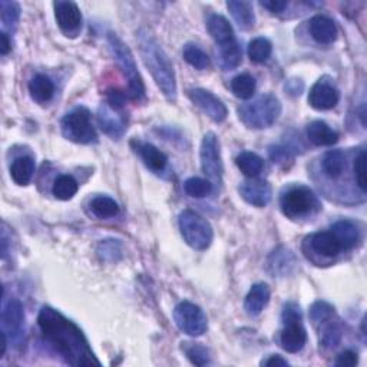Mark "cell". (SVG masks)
<instances>
[{"mask_svg":"<svg viewBox=\"0 0 367 367\" xmlns=\"http://www.w3.org/2000/svg\"><path fill=\"white\" fill-rule=\"evenodd\" d=\"M37 325L44 342L68 364L75 367L101 364L82 330L58 310L49 306L43 307L37 317Z\"/></svg>","mask_w":367,"mask_h":367,"instance_id":"obj_1","label":"cell"},{"mask_svg":"<svg viewBox=\"0 0 367 367\" xmlns=\"http://www.w3.org/2000/svg\"><path fill=\"white\" fill-rule=\"evenodd\" d=\"M138 43H140L143 61L151 72L155 83L168 101L175 102L178 92L176 78L168 55L147 29H143L138 33Z\"/></svg>","mask_w":367,"mask_h":367,"instance_id":"obj_2","label":"cell"},{"mask_svg":"<svg viewBox=\"0 0 367 367\" xmlns=\"http://www.w3.org/2000/svg\"><path fill=\"white\" fill-rule=\"evenodd\" d=\"M108 43H109L111 52H112L118 66L121 68L124 76L128 80L126 97L132 101L144 100L145 98V85L143 82L140 72H138V68H136L131 49L115 33L108 35Z\"/></svg>","mask_w":367,"mask_h":367,"instance_id":"obj_3","label":"cell"},{"mask_svg":"<svg viewBox=\"0 0 367 367\" xmlns=\"http://www.w3.org/2000/svg\"><path fill=\"white\" fill-rule=\"evenodd\" d=\"M282 104L274 95H261L239 108L240 121L251 129H265L277 122Z\"/></svg>","mask_w":367,"mask_h":367,"instance_id":"obj_4","label":"cell"},{"mask_svg":"<svg viewBox=\"0 0 367 367\" xmlns=\"http://www.w3.org/2000/svg\"><path fill=\"white\" fill-rule=\"evenodd\" d=\"M178 225L181 236L191 248L204 251L212 243V227L211 224L198 212L193 210H184L179 214Z\"/></svg>","mask_w":367,"mask_h":367,"instance_id":"obj_5","label":"cell"},{"mask_svg":"<svg viewBox=\"0 0 367 367\" xmlns=\"http://www.w3.org/2000/svg\"><path fill=\"white\" fill-rule=\"evenodd\" d=\"M301 310L297 303H287L283 310L284 329L280 335L282 347L287 353H299L307 342V333L301 323Z\"/></svg>","mask_w":367,"mask_h":367,"instance_id":"obj_6","label":"cell"},{"mask_svg":"<svg viewBox=\"0 0 367 367\" xmlns=\"http://www.w3.org/2000/svg\"><path fill=\"white\" fill-rule=\"evenodd\" d=\"M283 214L290 219H299L321 210L317 195L304 186L293 187L280 200Z\"/></svg>","mask_w":367,"mask_h":367,"instance_id":"obj_7","label":"cell"},{"mask_svg":"<svg viewBox=\"0 0 367 367\" xmlns=\"http://www.w3.org/2000/svg\"><path fill=\"white\" fill-rule=\"evenodd\" d=\"M66 140L76 144H90L97 141V132L90 122V112L86 108H76L61 122Z\"/></svg>","mask_w":367,"mask_h":367,"instance_id":"obj_8","label":"cell"},{"mask_svg":"<svg viewBox=\"0 0 367 367\" xmlns=\"http://www.w3.org/2000/svg\"><path fill=\"white\" fill-rule=\"evenodd\" d=\"M174 320L181 332L191 337L203 336L208 329V320L203 308L191 301H181L174 310Z\"/></svg>","mask_w":367,"mask_h":367,"instance_id":"obj_9","label":"cell"},{"mask_svg":"<svg viewBox=\"0 0 367 367\" xmlns=\"http://www.w3.org/2000/svg\"><path fill=\"white\" fill-rule=\"evenodd\" d=\"M200 158H201V168H203L204 174L211 181H214L219 186V184L222 182L224 165H222V160H221L219 141L214 132L205 133L204 140L201 143Z\"/></svg>","mask_w":367,"mask_h":367,"instance_id":"obj_10","label":"cell"},{"mask_svg":"<svg viewBox=\"0 0 367 367\" xmlns=\"http://www.w3.org/2000/svg\"><path fill=\"white\" fill-rule=\"evenodd\" d=\"M98 124L111 140H121L128 129V118L124 105L104 102L98 109Z\"/></svg>","mask_w":367,"mask_h":367,"instance_id":"obj_11","label":"cell"},{"mask_svg":"<svg viewBox=\"0 0 367 367\" xmlns=\"http://www.w3.org/2000/svg\"><path fill=\"white\" fill-rule=\"evenodd\" d=\"M188 97L193 101V104L198 107L214 122L219 124L227 119L228 115L227 107L222 104L221 100H218L212 94V92L203 88H194L188 90Z\"/></svg>","mask_w":367,"mask_h":367,"instance_id":"obj_12","label":"cell"},{"mask_svg":"<svg viewBox=\"0 0 367 367\" xmlns=\"http://www.w3.org/2000/svg\"><path fill=\"white\" fill-rule=\"evenodd\" d=\"M340 101L339 89L329 80L320 79L313 85L308 94V104L317 111L333 109Z\"/></svg>","mask_w":367,"mask_h":367,"instance_id":"obj_13","label":"cell"},{"mask_svg":"<svg viewBox=\"0 0 367 367\" xmlns=\"http://www.w3.org/2000/svg\"><path fill=\"white\" fill-rule=\"evenodd\" d=\"M55 18L61 30L71 37L79 35L82 29V13L73 2H55Z\"/></svg>","mask_w":367,"mask_h":367,"instance_id":"obj_14","label":"cell"},{"mask_svg":"<svg viewBox=\"0 0 367 367\" xmlns=\"http://www.w3.org/2000/svg\"><path fill=\"white\" fill-rule=\"evenodd\" d=\"M240 194L243 200L250 205L263 208L270 204L272 197V190L267 181L250 178L240 186Z\"/></svg>","mask_w":367,"mask_h":367,"instance_id":"obj_15","label":"cell"},{"mask_svg":"<svg viewBox=\"0 0 367 367\" xmlns=\"http://www.w3.org/2000/svg\"><path fill=\"white\" fill-rule=\"evenodd\" d=\"M2 330L19 340L25 333V311L19 300L12 299L2 310Z\"/></svg>","mask_w":367,"mask_h":367,"instance_id":"obj_16","label":"cell"},{"mask_svg":"<svg viewBox=\"0 0 367 367\" xmlns=\"http://www.w3.org/2000/svg\"><path fill=\"white\" fill-rule=\"evenodd\" d=\"M296 265L294 254L286 247L274 250L267 260V270L272 277H283L293 271Z\"/></svg>","mask_w":367,"mask_h":367,"instance_id":"obj_17","label":"cell"},{"mask_svg":"<svg viewBox=\"0 0 367 367\" xmlns=\"http://www.w3.org/2000/svg\"><path fill=\"white\" fill-rule=\"evenodd\" d=\"M308 244L311 250L320 255H323L326 258H335L337 257L343 250L337 239L332 231H320L308 239Z\"/></svg>","mask_w":367,"mask_h":367,"instance_id":"obj_18","label":"cell"},{"mask_svg":"<svg viewBox=\"0 0 367 367\" xmlns=\"http://www.w3.org/2000/svg\"><path fill=\"white\" fill-rule=\"evenodd\" d=\"M332 233L342 246V250L354 248L361 239L359 225L351 219H340L332 227Z\"/></svg>","mask_w":367,"mask_h":367,"instance_id":"obj_19","label":"cell"},{"mask_svg":"<svg viewBox=\"0 0 367 367\" xmlns=\"http://www.w3.org/2000/svg\"><path fill=\"white\" fill-rule=\"evenodd\" d=\"M310 33L320 44H330L337 39V28L335 22L323 15H317L310 20Z\"/></svg>","mask_w":367,"mask_h":367,"instance_id":"obj_20","label":"cell"},{"mask_svg":"<svg viewBox=\"0 0 367 367\" xmlns=\"http://www.w3.org/2000/svg\"><path fill=\"white\" fill-rule=\"evenodd\" d=\"M308 141L315 147H332L339 141V133L323 121H314L307 126Z\"/></svg>","mask_w":367,"mask_h":367,"instance_id":"obj_21","label":"cell"},{"mask_svg":"<svg viewBox=\"0 0 367 367\" xmlns=\"http://www.w3.org/2000/svg\"><path fill=\"white\" fill-rule=\"evenodd\" d=\"M207 29L218 46L236 42V35L231 23L221 15H211L207 22Z\"/></svg>","mask_w":367,"mask_h":367,"instance_id":"obj_22","label":"cell"},{"mask_svg":"<svg viewBox=\"0 0 367 367\" xmlns=\"http://www.w3.org/2000/svg\"><path fill=\"white\" fill-rule=\"evenodd\" d=\"M132 145L135 147V151L140 154V157L151 171L162 172L165 169L168 164V158L157 147L145 143H136V141H133Z\"/></svg>","mask_w":367,"mask_h":367,"instance_id":"obj_23","label":"cell"},{"mask_svg":"<svg viewBox=\"0 0 367 367\" xmlns=\"http://www.w3.org/2000/svg\"><path fill=\"white\" fill-rule=\"evenodd\" d=\"M270 289L267 284L264 283H257L251 287V290L248 291L246 301H244V308L250 315H258L264 307L268 304L270 301Z\"/></svg>","mask_w":367,"mask_h":367,"instance_id":"obj_24","label":"cell"},{"mask_svg":"<svg viewBox=\"0 0 367 367\" xmlns=\"http://www.w3.org/2000/svg\"><path fill=\"white\" fill-rule=\"evenodd\" d=\"M29 92L35 102L46 104L55 95V85L48 76L35 75L29 82Z\"/></svg>","mask_w":367,"mask_h":367,"instance_id":"obj_25","label":"cell"},{"mask_svg":"<svg viewBox=\"0 0 367 367\" xmlns=\"http://www.w3.org/2000/svg\"><path fill=\"white\" fill-rule=\"evenodd\" d=\"M228 11L231 12L236 23L243 30H250L255 25V16L251 4L248 2H240V0H229L227 4Z\"/></svg>","mask_w":367,"mask_h":367,"instance_id":"obj_26","label":"cell"},{"mask_svg":"<svg viewBox=\"0 0 367 367\" xmlns=\"http://www.w3.org/2000/svg\"><path fill=\"white\" fill-rule=\"evenodd\" d=\"M218 58L217 62L222 71H233L241 65L243 51L239 42L228 43L224 46H218Z\"/></svg>","mask_w":367,"mask_h":367,"instance_id":"obj_27","label":"cell"},{"mask_svg":"<svg viewBox=\"0 0 367 367\" xmlns=\"http://www.w3.org/2000/svg\"><path fill=\"white\" fill-rule=\"evenodd\" d=\"M35 174V161L30 157L16 158L11 167V176L18 186H28Z\"/></svg>","mask_w":367,"mask_h":367,"instance_id":"obj_28","label":"cell"},{"mask_svg":"<svg viewBox=\"0 0 367 367\" xmlns=\"http://www.w3.org/2000/svg\"><path fill=\"white\" fill-rule=\"evenodd\" d=\"M79 190V184L72 175H61L55 179L52 194L56 200L61 201H69L72 200Z\"/></svg>","mask_w":367,"mask_h":367,"instance_id":"obj_29","label":"cell"},{"mask_svg":"<svg viewBox=\"0 0 367 367\" xmlns=\"http://www.w3.org/2000/svg\"><path fill=\"white\" fill-rule=\"evenodd\" d=\"M321 165H323V171L327 176L333 179L339 178L346 169V155L340 150H332L325 155Z\"/></svg>","mask_w":367,"mask_h":367,"instance_id":"obj_30","label":"cell"},{"mask_svg":"<svg viewBox=\"0 0 367 367\" xmlns=\"http://www.w3.org/2000/svg\"><path fill=\"white\" fill-rule=\"evenodd\" d=\"M89 207H90L92 214L97 215L98 218H104V219L116 217L119 214V205L116 204V201L107 195L95 197L90 201Z\"/></svg>","mask_w":367,"mask_h":367,"instance_id":"obj_31","label":"cell"},{"mask_svg":"<svg viewBox=\"0 0 367 367\" xmlns=\"http://www.w3.org/2000/svg\"><path fill=\"white\" fill-rule=\"evenodd\" d=\"M236 162L241 172L248 178H255L264 169L263 158L254 152H241L237 157Z\"/></svg>","mask_w":367,"mask_h":367,"instance_id":"obj_32","label":"cell"},{"mask_svg":"<svg viewBox=\"0 0 367 367\" xmlns=\"http://www.w3.org/2000/svg\"><path fill=\"white\" fill-rule=\"evenodd\" d=\"M272 52L271 42L265 37H255L248 44V56L254 64H264Z\"/></svg>","mask_w":367,"mask_h":367,"instance_id":"obj_33","label":"cell"},{"mask_svg":"<svg viewBox=\"0 0 367 367\" xmlns=\"http://www.w3.org/2000/svg\"><path fill=\"white\" fill-rule=\"evenodd\" d=\"M231 89L237 98L250 100L255 94V79L248 73H241L233 79Z\"/></svg>","mask_w":367,"mask_h":367,"instance_id":"obj_34","label":"cell"},{"mask_svg":"<svg viewBox=\"0 0 367 367\" xmlns=\"http://www.w3.org/2000/svg\"><path fill=\"white\" fill-rule=\"evenodd\" d=\"M182 55H184V59H186L193 68H195L198 71L207 69L210 66L208 55L194 43H187L186 46H184Z\"/></svg>","mask_w":367,"mask_h":367,"instance_id":"obj_35","label":"cell"},{"mask_svg":"<svg viewBox=\"0 0 367 367\" xmlns=\"http://www.w3.org/2000/svg\"><path fill=\"white\" fill-rule=\"evenodd\" d=\"M184 191L193 198H204L211 194L212 184L204 178L193 176L184 182Z\"/></svg>","mask_w":367,"mask_h":367,"instance_id":"obj_36","label":"cell"},{"mask_svg":"<svg viewBox=\"0 0 367 367\" xmlns=\"http://www.w3.org/2000/svg\"><path fill=\"white\" fill-rule=\"evenodd\" d=\"M0 15H2V23L8 29H15L20 19V6L16 2H0Z\"/></svg>","mask_w":367,"mask_h":367,"instance_id":"obj_37","label":"cell"},{"mask_svg":"<svg viewBox=\"0 0 367 367\" xmlns=\"http://www.w3.org/2000/svg\"><path fill=\"white\" fill-rule=\"evenodd\" d=\"M310 318L314 323H325V321H329L332 318V315L335 314V308L332 304L326 303V301H315L311 307H310Z\"/></svg>","mask_w":367,"mask_h":367,"instance_id":"obj_38","label":"cell"},{"mask_svg":"<svg viewBox=\"0 0 367 367\" xmlns=\"http://www.w3.org/2000/svg\"><path fill=\"white\" fill-rule=\"evenodd\" d=\"M187 356L191 360L193 364L195 366H207L211 363V357H210V351L207 347L201 346V344H193L187 349Z\"/></svg>","mask_w":367,"mask_h":367,"instance_id":"obj_39","label":"cell"},{"mask_svg":"<svg viewBox=\"0 0 367 367\" xmlns=\"http://www.w3.org/2000/svg\"><path fill=\"white\" fill-rule=\"evenodd\" d=\"M343 337V330L340 329V326L337 325H329L325 330L323 335H321V343H323L325 347H336L339 346L340 340Z\"/></svg>","mask_w":367,"mask_h":367,"instance_id":"obj_40","label":"cell"},{"mask_svg":"<svg viewBox=\"0 0 367 367\" xmlns=\"http://www.w3.org/2000/svg\"><path fill=\"white\" fill-rule=\"evenodd\" d=\"M354 176L359 188L366 191V152L361 150L354 160Z\"/></svg>","mask_w":367,"mask_h":367,"instance_id":"obj_41","label":"cell"},{"mask_svg":"<svg viewBox=\"0 0 367 367\" xmlns=\"http://www.w3.org/2000/svg\"><path fill=\"white\" fill-rule=\"evenodd\" d=\"M98 253L104 260L114 261V260H116V254L121 255V246H119V243H115L114 240H107L100 244Z\"/></svg>","mask_w":367,"mask_h":367,"instance_id":"obj_42","label":"cell"},{"mask_svg":"<svg viewBox=\"0 0 367 367\" xmlns=\"http://www.w3.org/2000/svg\"><path fill=\"white\" fill-rule=\"evenodd\" d=\"M268 154L271 161L277 165H286L289 161H291V154L284 147H271Z\"/></svg>","mask_w":367,"mask_h":367,"instance_id":"obj_43","label":"cell"},{"mask_svg":"<svg viewBox=\"0 0 367 367\" xmlns=\"http://www.w3.org/2000/svg\"><path fill=\"white\" fill-rule=\"evenodd\" d=\"M357 361H359L357 354L351 350H347V351H343L337 356L335 364L339 366V367H353V366L357 364Z\"/></svg>","mask_w":367,"mask_h":367,"instance_id":"obj_44","label":"cell"},{"mask_svg":"<svg viewBox=\"0 0 367 367\" xmlns=\"http://www.w3.org/2000/svg\"><path fill=\"white\" fill-rule=\"evenodd\" d=\"M260 5L271 13H282L284 12L289 4L284 2V0H264V2H260Z\"/></svg>","mask_w":367,"mask_h":367,"instance_id":"obj_45","label":"cell"},{"mask_svg":"<svg viewBox=\"0 0 367 367\" xmlns=\"http://www.w3.org/2000/svg\"><path fill=\"white\" fill-rule=\"evenodd\" d=\"M11 51H12L11 37L8 36L6 32H2V33H0V54H2V55L5 56V55H8Z\"/></svg>","mask_w":367,"mask_h":367,"instance_id":"obj_46","label":"cell"},{"mask_svg":"<svg viewBox=\"0 0 367 367\" xmlns=\"http://www.w3.org/2000/svg\"><path fill=\"white\" fill-rule=\"evenodd\" d=\"M263 364L264 366H268V367H277V366H280V367H286V366H289V361L286 360V359H283L282 356H279V354H274V356H271L270 359H267L265 361H263Z\"/></svg>","mask_w":367,"mask_h":367,"instance_id":"obj_47","label":"cell"}]
</instances>
